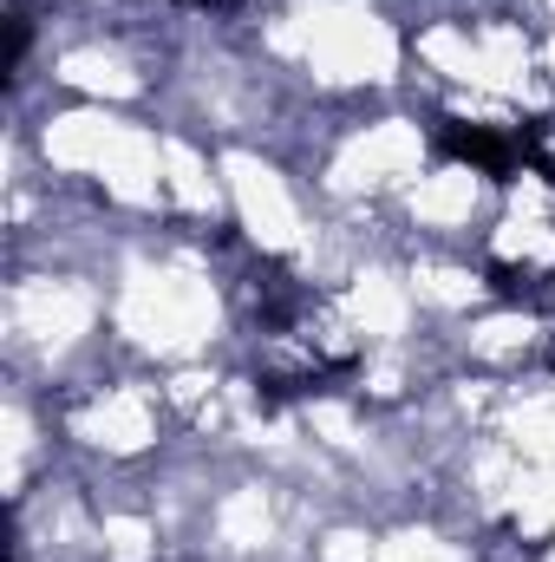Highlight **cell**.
I'll use <instances>...</instances> for the list:
<instances>
[{
	"label": "cell",
	"mask_w": 555,
	"mask_h": 562,
	"mask_svg": "<svg viewBox=\"0 0 555 562\" xmlns=\"http://www.w3.org/2000/svg\"><path fill=\"white\" fill-rule=\"evenodd\" d=\"M7 33H13V46H7V66H20V59H26V13H20V7H13Z\"/></svg>",
	"instance_id": "7a4b0ae2"
},
{
	"label": "cell",
	"mask_w": 555,
	"mask_h": 562,
	"mask_svg": "<svg viewBox=\"0 0 555 562\" xmlns=\"http://www.w3.org/2000/svg\"><path fill=\"white\" fill-rule=\"evenodd\" d=\"M444 150H451V157H464V164H484L490 177H510V164H517V144L497 138V132H477V125H471V132H464V125H451V132H444Z\"/></svg>",
	"instance_id": "6da1fadb"
}]
</instances>
